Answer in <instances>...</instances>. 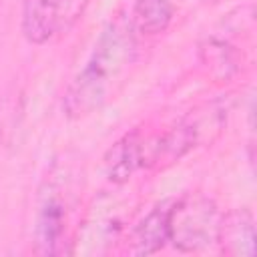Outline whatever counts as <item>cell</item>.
<instances>
[{
    "label": "cell",
    "instance_id": "obj_5",
    "mask_svg": "<svg viewBox=\"0 0 257 257\" xmlns=\"http://www.w3.org/2000/svg\"><path fill=\"white\" fill-rule=\"evenodd\" d=\"M169 201L155 205L131 231L126 251L133 255H153L169 243Z\"/></svg>",
    "mask_w": 257,
    "mask_h": 257
},
{
    "label": "cell",
    "instance_id": "obj_7",
    "mask_svg": "<svg viewBox=\"0 0 257 257\" xmlns=\"http://www.w3.org/2000/svg\"><path fill=\"white\" fill-rule=\"evenodd\" d=\"M221 249L231 255H253L255 253V221L249 211H235L223 215L219 241Z\"/></svg>",
    "mask_w": 257,
    "mask_h": 257
},
{
    "label": "cell",
    "instance_id": "obj_8",
    "mask_svg": "<svg viewBox=\"0 0 257 257\" xmlns=\"http://www.w3.org/2000/svg\"><path fill=\"white\" fill-rule=\"evenodd\" d=\"M175 16V4L171 0H137L131 24L141 34H161L169 28Z\"/></svg>",
    "mask_w": 257,
    "mask_h": 257
},
{
    "label": "cell",
    "instance_id": "obj_2",
    "mask_svg": "<svg viewBox=\"0 0 257 257\" xmlns=\"http://www.w3.org/2000/svg\"><path fill=\"white\" fill-rule=\"evenodd\" d=\"M221 211L203 195H187L169 203V243L183 251L195 253L217 245L221 229Z\"/></svg>",
    "mask_w": 257,
    "mask_h": 257
},
{
    "label": "cell",
    "instance_id": "obj_6",
    "mask_svg": "<svg viewBox=\"0 0 257 257\" xmlns=\"http://www.w3.org/2000/svg\"><path fill=\"white\" fill-rule=\"evenodd\" d=\"M143 169L141 155V133L139 128L120 137L104 157V171L112 183L128 181L137 171Z\"/></svg>",
    "mask_w": 257,
    "mask_h": 257
},
{
    "label": "cell",
    "instance_id": "obj_4",
    "mask_svg": "<svg viewBox=\"0 0 257 257\" xmlns=\"http://www.w3.org/2000/svg\"><path fill=\"white\" fill-rule=\"evenodd\" d=\"M88 0H24L20 28L30 44H46L68 28Z\"/></svg>",
    "mask_w": 257,
    "mask_h": 257
},
{
    "label": "cell",
    "instance_id": "obj_1",
    "mask_svg": "<svg viewBox=\"0 0 257 257\" xmlns=\"http://www.w3.org/2000/svg\"><path fill=\"white\" fill-rule=\"evenodd\" d=\"M135 58V28L131 18H116L98 34L86 62L62 96V112L80 120L100 110L122 82Z\"/></svg>",
    "mask_w": 257,
    "mask_h": 257
},
{
    "label": "cell",
    "instance_id": "obj_3",
    "mask_svg": "<svg viewBox=\"0 0 257 257\" xmlns=\"http://www.w3.org/2000/svg\"><path fill=\"white\" fill-rule=\"evenodd\" d=\"M62 179L44 181L34 213V245L42 255L64 253L72 217V193Z\"/></svg>",
    "mask_w": 257,
    "mask_h": 257
}]
</instances>
